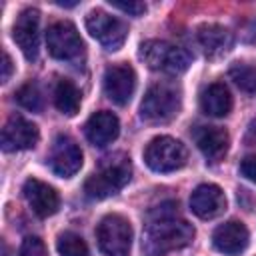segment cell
Segmentation results:
<instances>
[{
  "instance_id": "6da1fadb",
  "label": "cell",
  "mask_w": 256,
  "mask_h": 256,
  "mask_svg": "<svg viewBox=\"0 0 256 256\" xmlns=\"http://www.w3.org/2000/svg\"><path fill=\"white\" fill-rule=\"evenodd\" d=\"M176 204H164L150 212V222L142 234L144 256H166L168 252L186 248L194 240V226L176 218Z\"/></svg>"
},
{
  "instance_id": "7a4b0ae2",
  "label": "cell",
  "mask_w": 256,
  "mask_h": 256,
  "mask_svg": "<svg viewBox=\"0 0 256 256\" xmlns=\"http://www.w3.org/2000/svg\"><path fill=\"white\" fill-rule=\"evenodd\" d=\"M132 178V164L130 158L122 152L106 156L98 170L88 176L84 182V192L92 200H102L108 198L116 192H120Z\"/></svg>"
},
{
  "instance_id": "3957f363",
  "label": "cell",
  "mask_w": 256,
  "mask_h": 256,
  "mask_svg": "<svg viewBox=\"0 0 256 256\" xmlns=\"http://www.w3.org/2000/svg\"><path fill=\"white\" fill-rule=\"evenodd\" d=\"M180 110V90L170 82L152 84L142 102H140V118L148 124H164L170 122Z\"/></svg>"
},
{
  "instance_id": "277c9868",
  "label": "cell",
  "mask_w": 256,
  "mask_h": 256,
  "mask_svg": "<svg viewBox=\"0 0 256 256\" xmlns=\"http://www.w3.org/2000/svg\"><path fill=\"white\" fill-rule=\"evenodd\" d=\"M140 58L142 62L156 72H168V74H182L188 70L192 58L190 54L164 40H146L140 44Z\"/></svg>"
},
{
  "instance_id": "5b68a950",
  "label": "cell",
  "mask_w": 256,
  "mask_h": 256,
  "mask_svg": "<svg viewBox=\"0 0 256 256\" xmlns=\"http://www.w3.org/2000/svg\"><path fill=\"white\" fill-rule=\"evenodd\" d=\"M188 160L186 146L172 136H156L144 150V162L154 172H174Z\"/></svg>"
},
{
  "instance_id": "8992f818",
  "label": "cell",
  "mask_w": 256,
  "mask_h": 256,
  "mask_svg": "<svg viewBox=\"0 0 256 256\" xmlns=\"http://www.w3.org/2000/svg\"><path fill=\"white\" fill-rule=\"evenodd\" d=\"M96 240L106 256H130L132 226L122 214H108L96 228Z\"/></svg>"
},
{
  "instance_id": "52a82bcc",
  "label": "cell",
  "mask_w": 256,
  "mask_h": 256,
  "mask_svg": "<svg viewBox=\"0 0 256 256\" xmlns=\"http://www.w3.org/2000/svg\"><path fill=\"white\" fill-rule=\"evenodd\" d=\"M48 52L56 60L74 62L84 54V42L76 30V26L68 20L54 22L46 32Z\"/></svg>"
},
{
  "instance_id": "ba28073f",
  "label": "cell",
  "mask_w": 256,
  "mask_h": 256,
  "mask_svg": "<svg viewBox=\"0 0 256 256\" xmlns=\"http://www.w3.org/2000/svg\"><path fill=\"white\" fill-rule=\"evenodd\" d=\"M86 30L90 32L92 38H96L102 44V48H106L110 52L118 50L128 38V26L120 18H116V16L104 12V10L88 12Z\"/></svg>"
},
{
  "instance_id": "9c48e42d",
  "label": "cell",
  "mask_w": 256,
  "mask_h": 256,
  "mask_svg": "<svg viewBox=\"0 0 256 256\" xmlns=\"http://www.w3.org/2000/svg\"><path fill=\"white\" fill-rule=\"evenodd\" d=\"M40 138V132H38V126L30 120H26L24 116H10L8 122L4 124L2 128V138H0V144H2V150L4 152H16V150H28V148H34L36 142Z\"/></svg>"
},
{
  "instance_id": "30bf717a",
  "label": "cell",
  "mask_w": 256,
  "mask_h": 256,
  "mask_svg": "<svg viewBox=\"0 0 256 256\" xmlns=\"http://www.w3.org/2000/svg\"><path fill=\"white\" fill-rule=\"evenodd\" d=\"M48 162H50V168L56 176L70 178L82 168V150L72 138L58 136L52 144Z\"/></svg>"
},
{
  "instance_id": "8fae6325",
  "label": "cell",
  "mask_w": 256,
  "mask_h": 256,
  "mask_svg": "<svg viewBox=\"0 0 256 256\" xmlns=\"http://www.w3.org/2000/svg\"><path fill=\"white\" fill-rule=\"evenodd\" d=\"M134 90H136V74H134L132 66L114 64V66L106 68V72H104V92L114 104H118V106L128 104Z\"/></svg>"
},
{
  "instance_id": "7c38bea8",
  "label": "cell",
  "mask_w": 256,
  "mask_h": 256,
  "mask_svg": "<svg viewBox=\"0 0 256 256\" xmlns=\"http://www.w3.org/2000/svg\"><path fill=\"white\" fill-rule=\"evenodd\" d=\"M38 26L40 12L36 8H24L12 26V38L28 60L38 56Z\"/></svg>"
},
{
  "instance_id": "4fadbf2b",
  "label": "cell",
  "mask_w": 256,
  "mask_h": 256,
  "mask_svg": "<svg viewBox=\"0 0 256 256\" xmlns=\"http://www.w3.org/2000/svg\"><path fill=\"white\" fill-rule=\"evenodd\" d=\"M22 192H24V198H26L30 210L40 218H48V216L56 214L60 208L58 192L50 184H46L38 178H28L24 182Z\"/></svg>"
},
{
  "instance_id": "5bb4252c",
  "label": "cell",
  "mask_w": 256,
  "mask_h": 256,
  "mask_svg": "<svg viewBox=\"0 0 256 256\" xmlns=\"http://www.w3.org/2000/svg\"><path fill=\"white\" fill-rule=\"evenodd\" d=\"M250 242V234L248 228L238 222V220H230L226 224H220L214 234H212V244L218 252L226 254V256H238L246 250Z\"/></svg>"
},
{
  "instance_id": "9a60e30c",
  "label": "cell",
  "mask_w": 256,
  "mask_h": 256,
  "mask_svg": "<svg viewBox=\"0 0 256 256\" xmlns=\"http://www.w3.org/2000/svg\"><path fill=\"white\" fill-rule=\"evenodd\" d=\"M190 208L198 218H216L226 210V196L216 184H200L190 196Z\"/></svg>"
},
{
  "instance_id": "2e32d148",
  "label": "cell",
  "mask_w": 256,
  "mask_h": 256,
  "mask_svg": "<svg viewBox=\"0 0 256 256\" xmlns=\"http://www.w3.org/2000/svg\"><path fill=\"white\" fill-rule=\"evenodd\" d=\"M192 138H194L198 150L210 162H218L228 152L230 138H228V132L224 128H218V126H196L194 132H192Z\"/></svg>"
},
{
  "instance_id": "e0dca14e",
  "label": "cell",
  "mask_w": 256,
  "mask_h": 256,
  "mask_svg": "<svg viewBox=\"0 0 256 256\" xmlns=\"http://www.w3.org/2000/svg\"><path fill=\"white\" fill-rule=\"evenodd\" d=\"M84 132H86V138L90 140V144L104 148V146L112 144L118 138L120 122L112 112L100 110V112H96L88 118V122L84 126Z\"/></svg>"
},
{
  "instance_id": "ac0fdd59",
  "label": "cell",
  "mask_w": 256,
  "mask_h": 256,
  "mask_svg": "<svg viewBox=\"0 0 256 256\" xmlns=\"http://www.w3.org/2000/svg\"><path fill=\"white\" fill-rule=\"evenodd\" d=\"M196 40L206 58H220L232 48V32L222 24H202L196 32Z\"/></svg>"
},
{
  "instance_id": "d6986e66",
  "label": "cell",
  "mask_w": 256,
  "mask_h": 256,
  "mask_svg": "<svg viewBox=\"0 0 256 256\" xmlns=\"http://www.w3.org/2000/svg\"><path fill=\"white\" fill-rule=\"evenodd\" d=\"M200 108L204 114L214 116V118H224L232 110V94L226 84L214 82L206 86L200 94Z\"/></svg>"
},
{
  "instance_id": "ffe728a7",
  "label": "cell",
  "mask_w": 256,
  "mask_h": 256,
  "mask_svg": "<svg viewBox=\"0 0 256 256\" xmlns=\"http://www.w3.org/2000/svg\"><path fill=\"white\" fill-rule=\"evenodd\" d=\"M80 102H82V94L76 88V84L72 80H66V78L58 80V84L54 88V104H56V108L66 116H74L80 110Z\"/></svg>"
},
{
  "instance_id": "44dd1931",
  "label": "cell",
  "mask_w": 256,
  "mask_h": 256,
  "mask_svg": "<svg viewBox=\"0 0 256 256\" xmlns=\"http://www.w3.org/2000/svg\"><path fill=\"white\" fill-rule=\"evenodd\" d=\"M56 250L60 256H88V246L76 232H64L56 240Z\"/></svg>"
},
{
  "instance_id": "7402d4cb",
  "label": "cell",
  "mask_w": 256,
  "mask_h": 256,
  "mask_svg": "<svg viewBox=\"0 0 256 256\" xmlns=\"http://www.w3.org/2000/svg\"><path fill=\"white\" fill-rule=\"evenodd\" d=\"M16 102L26 108V110H32V112H38L42 110L44 106V98H42V92L38 88V84L34 82H26L24 86H20L16 90Z\"/></svg>"
},
{
  "instance_id": "603a6c76",
  "label": "cell",
  "mask_w": 256,
  "mask_h": 256,
  "mask_svg": "<svg viewBox=\"0 0 256 256\" xmlns=\"http://www.w3.org/2000/svg\"><path fill=\"white\" fill-rule=\"evenodd\" d=\"M230 78L244 92H254L256 90V68L250 66V64H240V62L234 64L230 68Z\"/></svg>"
},
{
  "instance_id": "cb8c5ba5",
  "label": "cell",
  "mask_w": 256,
  "mask_h": 256,
  "mask_svg": "<svg viewBox=\"0 0 256 256\" xmlns=\"http://www.w3.org/2000/svg\"><path fill=\"white\" fill-rule=\"evenodd\" d=\"M20 256H48V250L38 236H26L20 246Z\"/></svg>"
},
{
  "instance_id": "d4e9b609",
  "label": "cell",
  "mask_w": 256,
  "mask_h": 256,
  "mask_svg": "<svg viewBox=\"0 0 256 256\" xmlns=\"http://www.w3.org/2000/svg\"><path fill=\"white\" fill-rule=\"evenodd\" d=\"M110 6L112 8H118L130 16H142L146 12V4L144 2H138V0H132V2H120V0H110Z\"/></svg>"
},
{
  "instance_id": "484cf974",
  "label": "cell",
  "mask_w": 256,
  "mask_h": 256,
  "mask_svg": "<svg viewBox=\"0 0 256 256\" xmlns=\"http://www.w3.org/2000/svg\"><path fill=\"white\" fill-rule=\"evenodd\" d=\"M240 172L244 178H248L250 182H256V154H250L246 158H242L240 162Z\"/></svg>"
},
{
  "instance_id": "4316f807",
  "label": "cell",
  "mask_w": 256,
  "mask_h": 256,
  "mask_svg": "<svg viewBox=\"0 0 256 256\" xmlns=\"http://www.w3.org/2000/svg\"><path fill=\"white\" fill-rule=\"evenodd\" d=\"M12 74V58L8 56V52L2 54V82H8Z\"/></svg>"
},
{
  "instance_id": "83f0119b",
  "label": "cell",
  "mask_w": 256,
  "mask_h": 256,
  "mask_svg": "<svg viewBox=\"0 0 256 256\" xmlns=\"http://www.w3.org/2000/svg\"><path fill=\"white\" fill-rule=\"evenodd\" d=\"M58 6H76V2H64V0H56Z\"/></svg>"
}]
</instances>
